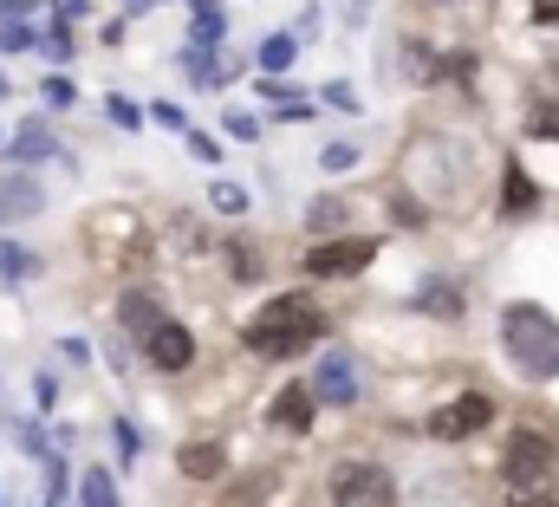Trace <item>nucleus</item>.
<instances>
[{
  "instance_id": "f257e3e1",
  "label": "nucleus",
  "mask_w": 559,
  "mask_h": 507,
  "mask_svg": "<svg viewBox=\"0 0 559 507\" xmlns=\"http://www.w3.org/2000/svg\"><path fill=\"white\" fill-rule=\"evenodd\" d=\"M319 332H325V319H319V306L299 299V293H280V299H267V306L248 319V345H254L261 358H293V352H306Z\"/></svg>"
},
{
  "instance_id": "f03ea898",
  "label": "nucleus",
  "mask_w": 559,
  "mask_h": 507,
  "mask_svg": "<svg viewBox=\"0 0 559 507\" xmlns=\"http://www.w3.org/2000/svg\"><path fill=\"white\" fill-rule=\"evenodd\" d=\"M501 339H508V352L527 378H559V326L547 306H508Z\"/></svg>"
},
{
  "instance_id": "7ed1b4c3",
  "label": "nucleus",
  "mask_w": 559,
  "mask_h": 507,
  "mask_svg": "<svg viewBox=\"0 0 559 507\" xmlns=\"http://www.w3.org/2000/svg\"><path fill=\"white\" fill-rule=\"evenodd\" d=\"M332 507H397V482L378 462H345L332 475Z\"/></svg>"
},
{
  "instance_id": "20e7f679",
  "label": "nucleus",
  "mask_w": 559,
  "mask_h": 507,
  "mask_svg": "<svg viewBox=\"0 0 559 507\" xmlns=\"http://www.w3.org/2000/svg\"><path fill=\"white\" fill-rule=\"evenodd\" d=\"M501 475H508V488H540V482L554 475V443H547L540 429H514Z\"/></svg>"
},
{
  "instance_id": "39448f33",
  "label": "nucleus",
  "mask_w": 559,
  "mask_h": 507,
  "mask_svg": "<svg viewBox=\"0 0 559 507\" xmlns=\"http://www.w3.org/2000/svg\"><path fill=\"white\" fill-rule=\"evenodd\" d=\"M378 260V241L371 235H352V241H325V248L306 254V273H319V280H345V273H365Z\"/></svg>"
},
{
  "instance_id": "423d86ee",
  "label": "nucleus",
  "mask_w": 559,
  "mask_h": 507,
  "mask_svg": "<svg viewBox=\"0 0 559 507\" xmlns=\"http://www.w3.org/2000/svg\"><path fill=\"white\" fill-rule=\"evenodd\" d=\"M488 416H495V403H488L481 390H468V397H449V403L429 416V436H442V443H462V436L488 429Z\"/></svg>"
},
{
  "instance_id": "0eeeda50",
  "label": "nucleus",
  "mask_w": 559,
  "mask_h": 507,
  "mask_svg": "<svg viewBox=\"0 0 559 507\" xmlns=\"http://www.w3.org/2000/svg\"><path fill=\"white\" fill-rule=\"evenodd\" d=\"M143 345H150V365H156V372H182V365L195 358V339H189V326H176V319H163Z\"/></svg>"
},
{
  "instance_id": "6e6552de",
  "label": "nucleus",
  "mask_w": 559,
  "mask_h": 507,
  "mask_svg": "<svg viewBox=\"0 0 559 507\" xmlns=\"http://www.w3.org/2000/svg\"><path fill=\"white\" fill-rule=\"evenodd\" d=\"M39 209H46V189H39L26 169H7V176H0V228L20 222V215H39Z\"/></svg>"
},
{
  "instance_id": "1a4fd4ad",
  "label": "nucleus",
  "mask_w": 559,
  "mask_h": 507,
  "mask_svg": "<svg viewBox=\"0 0 559 507\" xmlns=\"http://www.w3.org/2000/svg\"><path fill=\"white\" fill-rule=\"evenodd\" d=\"M312 403H352L358 397V372H352V358L345 352H332L319 372H312V390H306Z\"/></svg>"
},
{
  "instance_id": "9d476101",
  "label": "nucleus",
  "mask_w": 559,
  "mask_h": 507,
  "mask_svg": "<svg viewBox=\"0 0 559 507\" xmlns=\"http://www.w3.org/2000/svg\"><path fill=\"white\" fill-rule=\"evenodd\" d=\"M267 423H274V429H293V436L312 429V397H306V384H286V390H280L274 410H267Z\"/></svg>"
},
{
  "instance_id": "9b49d317",
  "label": "nucleus",
  "mask_w": 559,
  "mask_h": 507,
  "mask_svg": "<svg viewBox=\"0 0 559 507\" xmlns=\"http://www.w3.org/2000/svg\"><path fill=\"white\" fill-rule=\"evenodd\" d=\"M118 319L131 326V339H150V332H156V326H163L169 313H163V306H156L150 293H124V306H118Z\"/></svg>"
},
{
  "instance_id": "f8f14e48",
  "label": "nucleus",
  "mask_w": 559,
  "mask_h": 507,
  "mask_svg": "<svg viewBox=\"0 0 559 507\" xmlns=\"http://www.w3.org/2000/svg\"><path fill=\"white\" fill-rule=\"evenodd\" d=\"M176 462H182V475H195V482H215V475L228 469V456H222L215 443H189V449H182Z\"/></svg>"
},
{
  "instance_id": "ddd939ff",
  "label": "nucleus",
  "mask_w": 559,
  "mask_h": 507,
  "mask_svg": "<svg viewBox=\"0 0 559 507\" xmlns=\"http://www.w3.org/2000/svg\"><path fill=\"white\" fill-rule=\"evenodd\" d=\"M527 209H540V189L527 182V169H514V163H508V189H501V215H527Z\"/></svg>"
},
{
  "instance_id": "4468645a",
  "label": "nucleus",
  "mask_w": 559,
  "mask_h": 507,
  "mask_svg": "<svg viewBox=\"0 0 559 507\" xmlns=\"http://www.w3.org/2000/svg\"><path fill=\"white\" fill-rule=\"evenodd\" d=\"M52 150H59V137H52L46 125H26L20 137H13V163H20V169L39 163V156H52Z\"/></svg>"
},
{
  "instance_id": "2eb2a0df",
  "label": "nucleus",
  "mask_w": 559,
  "mask_h": 507,
  "mask_svg": "<svg viewBox=\"0 0 559 507\" xmlns=\"http://www.w3.org/2000/svg\"><path fill=\"white\" fill-rule=\"evenodd\" d=\"M79 507H118L111 469H85V475H79Z\"/></svg>"
},
{
  "instance_id": "dca6fc26",
  "label": "nucleus",
  "mask_w": 559,
  "mask_h": 507,
  "mask_svg": "<svg viewBox=\"0 0 559 507\" xmlns=\"http://www.w3.org/2000/svg\"><path fill=\"white\" fill-rule=\"evenodd\" d=\"M209 202L222 215H248V189H235V182H209Z\"/></svg>"
},
{
  "instance_id": "f3484780",
  "label": "nucleus",
  "mask_w": 559,
  "mask_h": 507,
  "mask_svg": "<svg viewBox=\"0 0 559 507\" xmlns=\"http://www.w3.org/2000/svg\"><path fill=\"white\" fill-rule=\"evenodd\" d=\"M306 222H312V228H338V222H345V202H338V196H319V202L306 209Z\"/></svg>"
},
{
  "instance_id": "a211bd4d",
  "label": "nucleus",
  "mask_w": 559,
  "mask_h": 507,
  "mask_svg": "<svg viewBox=\"0 0 559 507\" xmlns=\"http://www.w3.org/2000/svg\"><path fill=\"white\" fill-rule=\"evenodd\" d=\"M261 66H267V72H286V66H293V39H286V33H274V39H267V46H261Z\"/></svg>"
},
{
  "instance_id": "6ab92c4d",
  "label": "nucleus",
  "mask_w": 559,
  "mask_h": 507,
  "mask_svg": "<svg viewBox=\"0 0 559 507\" xmlns=\"http://www.w3.org/2000/svg\"><path fill=\"white\" fill-rule=\"evenodd\" d=\"M0 267H7V280H26V273H33L39 260H33L26 248H13V241H0Z\"/></svg>"
},
{
  "instance_id": "aec40b11",
  "label": "nucleus",
  "mask_w": 559,
  "mask_h": 507,
  "mask_svg": "<svg viewBox=\"0 0 559 507\" xmlns=\"http://www.w3.org/2000/svg\"><path fill=\"white\" fill-rule=\"evenodd\" d=\"M105 111H111V125H124V130H138V125H143V111L131 105V98H124V92H118V98H105Z\"/></svg>"
},
{
  "instance_id": "412c9836",
  "label": "nucleus",
  "mask_w": 559,
  "mask_h": 507,
  "mask_svg": "<svg viewBox=\"0 0 559 507\" xmlns=\"http://www.w3.org/2000/svg\"><path fill=\"white\" fill-rule=\"evenodd\" d=\"M352 163H358L352 143H325V150H319V169H352Z\"/></svg>"
},
{
  "instance_id": "4be33fe9",
  "label": "nucleus",
  "mask_w": 559,
  "mask_h": 507,
  "mask_svg": "<svg viewBox=\"0 0 559 507\" xmlns=\"http://www.w3.org/2000/svg\"><path fill=\"white\" fill-rule=\"evenodd\" d=\"M527 137H559V111H554V105H534V118H527Z\"/></svg>"
},
{
  "instance_id": "5701e85b",
  "label": "nucleus",
  "mask_w": 559,
  "mask_h": 507,
  "mask_svg": "<svg viewBox=\"0 0 559 507\" xmlns=\"http://www.w3.org/2000/svg\"><path fill=\"white\" fill-rule=\"evenodd\" d=\"M501 507H559V502L547 495V488H508V502Z\"/></svg>"
},
{
  "instance_id": "b1692460",
  "label": "nucleus",
  "mask_w": 559,
  "mask_h": 507,
  "mask_svg": "<svg viewBox=\"0 0 559 507\" xmlns=\"http://www.w3.org/2000/svg\"><path fill=\"white\" fill-rule=\"evenodd\" d=\"M228 137H241V143H254V137H261V118H248V111H235V118H228Z\"/></svg>"
},
{
  "instance_id": "393cba45",
  "label": "nucleus",
  "mask_w": 559,
  "mask_h": 507,
  "mask_svg": "<svg viewBox=\"0 0 559 507\" xmlns=\"http://www.w3.org/2000/svg\"><path fill=\"white\" fill-rule=\"evenodd\" d=\"M72 98H79V92H72V79H46V105H52V111H59V105H72Z\"/></svg>"
},
{
  "instance_id": "a878e982",
  "label": "nucleus",
  "mask_w": 559,
  "mask_h": 507,
  "mask_svg": "<svg viewBox=\"0 0 559 507\" xmlns=\"http://www.w3.org/2000/svg\"><path fill=\"white\" fill-rule=\"evenodd\" d=\"M261 495H267V482H241L235 502H222V507H261Z\"/></svg>"
},
{
  "instance_id": "bb28decb",
  "label": "nucleus",
  "mask_w": 559,
  "mask_h": 507,
  "mask_svg": "<svg viewBox=\"0 0 559 507\" xmlns=\"http://www.w3.org/2000/svg\"><path fill=\"white\" fill-rule=\"evenodd\" d=\"M111 443H118V456H124V462L138 456V429H131V423H118V429H111Z\"/></svg>"
},
{
  "instance_id": "cd10ccee",
  "label": "nucleus",
  "mask_w": 559,
  "mask_h": 507,
  "mask_svg": "<svg viewBox=\"0 0 559 507\" xmlns=\"http://www.w3.org/2000/svg\"><path fill=\"white\" fill-rule=\"evenodd\" d=\"M150 118H156V125H163V130H182V125H189V118H182L176 105H150Z\"/></svg>"
},
{
  "instance_id": "c85d7f7f",
  "label": "nucleus",
  "mask_w": 559,
  "mask_h": 507,
  "mask_svg": "<svg viewBox=\"0 0 559 507\" xmlns=\"http://www.w3.org/2000/svg\"><path fill=\"white\" fill-rule=\"evenodd\" d=\"M534 20L540 26H559V0H534Z\"/></svg>"
},
{
  "instance_id": "c756f323",
  "label": "nucleus",
  "mask_w": 559,
  "mask_h": 507,
  "mask_svg": "<svg viewBox=\"0 0 559 507\" xmlns=\"http://www.w3.org/2000/svg\"><path fill=\"white\" fill-rule=\"evenodd\" d=\"M0 98H7V79H0Z\"/></svg>"
},
{
  "instance_id": "7c9ffc66",
  "label": "nucleus",
  "mask_w": 559,
  "mask_h": 507,
  "mask_svg": "<svg viewBox=\"0 0 559 507\" xmlns=\"http://www.w3.org/2000/svg\"><path fill=\"white\" fill-rule=\"evenodd\" d=\"M0 507H7V502H0Z\"/></svg>"
}]
</instances>
